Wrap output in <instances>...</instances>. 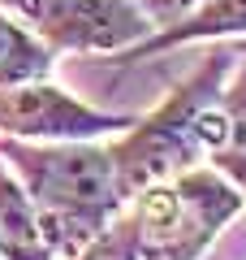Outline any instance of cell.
Returning <instances> with one entry per match:
<instances>
[{"instance_id":"obj_3","label":"cell","mask_w":246,"mask_h":260,"mask_svg":"<svg viewBox=\"0 0 246 260\" xmlns=\"http://www.w3.org/2000/svg\"><path fill=\"white\" fill-rule=\"evenodd\" d=\"M242 208V191L216 169H186L173 182L126 200L121 221L138 260H194Z\"/></svg>"},{"instance_id":"obj_1","label":"cell","mask_w":246,"mask_h":260,"mask_svg":"<svg viewBox=\"0 0 246 260\" xmlns=\"http://www.w3.org/2000/svg\"><path fill=\"white\" fill-rule=\"evenodd\" d=\"M0 160H5V169H13V182L30 200L56 256H78L126 208L108 148L91 139H78V143L5 139Z\"/></svg>"},{"instance_id":"obj_12","label":"cell","mask_w":246,"mask_h":260,"mask_svg":"<svg viewBox=\"0 0 246 260\" xmlns=\"http://www.w3.org/2000/svg\"><path fill=\"white\" fill-rule=\"evenodd\" d=\"M73 260H78V256H73Z\"/></svg>"},{"instance_id":"obj_5","label":"cell","mask_w":246,"mask_h":260,"mask_svg":"<svg viewBox=\"0 0 246 260\" xmlns=\"http://www.w3.org/2000/svg\"><path fill=\"white\" fill-rule=\"evenodd\" d=\"M134 117L126 113H100L82 104L78 95L52 87L48 78L18 87H0V135L22 143H78L100 139V135H121Z\"/></svg>"},{"instance_id":"obj_9","label":"cell","mask_w":246,"mask_h":260,"mask_svg":"<svg viewBox=\"0 0 246 260\" xmlns=\"http://www.w3.org/2000/svg\"><path fill=\"white\" fill-rule=\"evenodd\" d=\"M56 56L30 35L26 26L0 13V87H18V83H35V78L52 74Z\"/></svg>"},{"instance_id":"obj_4","label":"cell","mask_w":246,"mask_h":260,"mask_svg":"<svg viewBox=\"0 0 246 260\" xmlns=\"http://www.w3.org/2000/svg\"><path fill=\"white\" fill-rule=\"evenodd\" d=\"M48 52H130L151 35L143 0H0Z\"/></svg>"},{"instance_id":"obj_6","label":"cell","mask_w":246,"mask_h":260,"mask_svg":"<svg viewBox=\"0 0 246 260\" xmlns=\"http://www.w3.org/2000/svg\"><path fill=\"white\" fill-rule=\"evenodd\" d=\"M220 35H246V0H190L169 26L151 30L143 44L121 52V61H143V56L169 52L177 44L194 39H220Z\"/></svg>"},{"instance_id":"obj_11","label":"cell","mask_w":246,"mask_h":260,"mask_svg":"<svg viewBox=\"0 0 246 260\" xmlns=\"http://www.w3.org/2000/svg\"><path fill=\"white\" fill-rule=\"evenodd\" d=\"M229 52H242V56H246V44H237V48H229Z\"/></svg>"},{"instance_id":"obj_7","label":"cell","mask_w":246,"mask_h":260,"mask_svg":"<svg viewBox=\"0 0 246 260\" xmlns=\"http://www.w3.org/2000/svg\"><path fill=\"white\" fill-rule=\"evenodd\" d=\"M0 260H56V247L48 243L35 208L5 169V160H0Z\"/></svg>"},{"instance_id":"obj_2","label":"cell","mask_w":246,"mask_h":260,"mask_svg":"<svg viewBox=\"0 0 246 260\" xmlns=\"http://www.w3.org/2000/svg\"><path fill=\"white\" fill-rule=\"evenodd\" d=\"M229 70H233V52H212L182 87L169 91V100L155 113L134 117L121 130V139L108 143V160L126 200L160 182H173L177 174L194 169V160H208V152L220 139L216 95Z\"/></svg>"},{"instance_id":"obj_10","label":"cell","mask_w":246,"mask_h":260,"mask_svg":"<svg viewBox=\"0 0 246 260\" xmlns=\"http://www.w3.org/2000/svg\"><path fill=\"white\" fill-rule=\"evenodd\" d=\"M186 5H190V0H143V9H147V18H151V26H169V22H173Z\"/></svg>"},{"instance_id":"obj_8","label":"cell","mask_w":246,"mask_h":260,"mask_svg":"<svg viewBox=\"0 0 246 260\" xmlns=\"http://www.w3.org/2000/svg\"><path fill=\"white\" fill-rule=\"evenodd\" d=\"M216 109H220V139L208 152V160L233 191H246V70L220 87Z\"/></svg>"}]
</instances>
